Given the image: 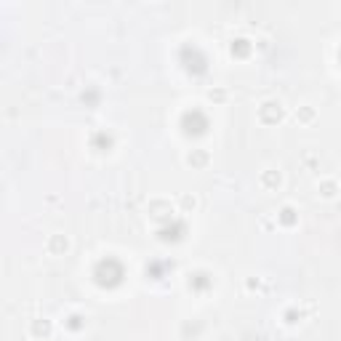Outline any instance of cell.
<instances>
[{
	"label": "cell",
	"instance_id": "cell-1",
	"mask_svg": "<svg viewBox=\"0 0 341 341\" xmlns=\"http://www.w3.org/2000/svg\"><path fill=\"white\" fill-rule=\"evenodd\" d=\"M282 118V104L280 101H264L261 107H259V120L261 123H277Z\"/></svg>",
	"mask_w": 341,
	"mask_h": 341
},
{
	"label": "cell",
	"instance_id": "cell-2",
	"mask_svg": "<svg viewBox=\"0 0 341 341\" xmlns=\"http://www.w3.org/2000/svg\"><path fill=\"white\" fill-rule=\"evenodd\" d=\"M67 248H70V240L64 238V235L56 232V235H51V238H48V253H64Z\"/></svg>",
	"mask_w": 341,
	"mask_h": 341
},
{
	"label": "cell",
	"instance_id": "cell-3",
	"mask_svg": "<svg viewBox=\"0 0 341 341\" xmlns=\"http://www.w3.org/2000/svg\"><path fill=\"white\" fill-rule=\"evenodd\" d=\"M187 163L192 168H203L208 163V152H205V149H192V152L187 155Z\"/></svg>",
	"mask_w": 341,
	"mask_h": 341
},
{
	"label": "cell",
	"instance_id": "cell-4",
	"mask_svg": "<svg viewBox=\"0 0 341 341\" xmlns=\"http://www.w3.org/2000/svg\"><path fill=\"white\" fill-rule=\"evenodd\" d=\"M261 184L264 187H280V170H274V168H267V170H264V174H261Z\"/></svg>",
	"mask_w": 341,
	"mask_h": 341
},
{
	"label": "cell",
	"instance_id": "cell-5",
	"mask_svg": "<svg viewBox=\"0 0 341 341\" xmlns=\"http://www.w3.org/2000/svg\"><path fill=\"white\" fill-rule=\"evenodd\" d=\"M336 192H338V184L333 182V179H325V182L320 184V195H323L325 200H333V197H336Z\"/></svg>",
	"mask_w": 341,
	"mask_h": 341
},
{
	"label": "cell",
	"instance_id": "cell-6",
	"mask_svg": "<svg viewBox=\"0 0 341 341\" xmlns=\"http://www.w3.org/2000/svg\"><path fill=\"white\" fill-rule=\"evenodd\" d=\"M51 333V320H35L32 323V336H48Z\"/></svg>",
	"mask_w": 341,
	"mask_h": 341
},
{
	"label": "cell",
	"instance_id": "cell-7",
	"mask_svg": "<svg viewBox=\"0 0 341 341\" xmlns=\"http://www.w3.org/2000/svg\"><path fill=\"white\" fill-rule=\"evenodd\" d=\"M312 115H315V112H312V107H304V109H301V115H296V118H301V120H312Z\"/></svg>",
	"mask_w": 341,
	"mask_h": 341
},
{
	"label": "cell",
	"instance_id": "cell-8",
	"mask_svg": "<svg viewBox=\"0 0 341 341\" xmlns=\"http://www.w3.org/2000/svg\"><path fill=\"white\" fill-rule=\"evenodd\" d=\"M291 213H293L291 208H286V211H282V221H286V224H291V221H293V219H291Z\"/></svg>",
	"mask_w": 341,
	"mask_h": 341
},
{
	"label": "cell",
	"instance_id": "cell-9",
	"mask_svg": "<svg viewBox=\"0 0 341 341\" xmlns=\"http://www.w3.org/2000/svg\"><path fill=\"white\" fill-rule=\"evenodd\" d=\"M184 205H187V208H189V205L195 208V197H189V195H187V197H184Z\"/></svg>",
	"mask_w": 341,
	"mask_h": 341
}]
</instances>
